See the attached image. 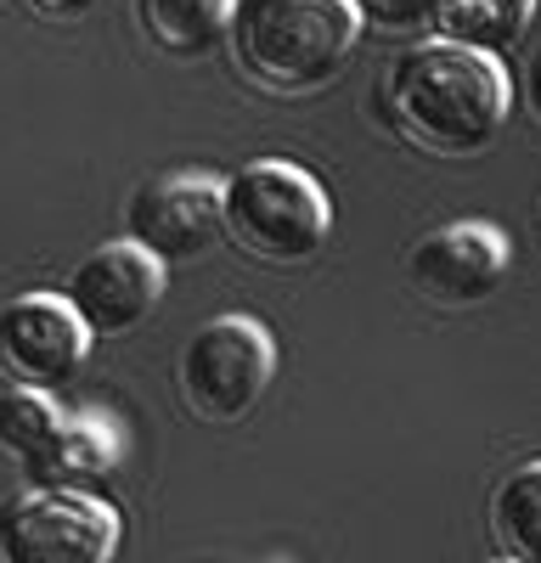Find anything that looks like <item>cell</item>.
I'll return each mask as SVG.
<instances>
[{
    "label": "cell",
    "mask_w": 541,
    "mask_h": 563,
    "mask_svg": "<svg viewBox=\"0 0 541 563\" xmlns=\"http://www.w3.org/2000/svg\"><path fill=\"white\" fill-rule=\"evenodd\" d=\"M90 355V333L63 305V294H18L0 305V378L12 389L52 395L74 384V372Z\"/></svg>",
    "instance_id": "cell-6"
},
{
    "label": "cell",
    "mask_w": 541,
    "mask_h": 563,
    "mask_svg": "<svg viewBox=\"0 0 541 563\" xmlns=\"http://www.w3.org/2000/svg\"><path fill=\"white\" fill-rule=\"evenodd\" d=\"M220 225L260 265H305L328 243L333 203L299 164L260 158L220 186Z\"/></svg>",
    "instance_id": "cell-3"
},
{
    "label": "cell",
    "mask_w": 541,
    "mask_h": 563,
    "mask_svg": "<svg viewBox=\"0 0 541 563\" xmlns=\"http://www.w3.org/2000/svg\"><path fill=\"white\" fill-rule=\"evenodd\" d=\"M530 102H536V119H541V57H536V68H530Z\"/></svg>",
    "instance_id": "cell-17"
},
{
    "label": "cell",
    "mask_w": 541,
    "mask_h": 563,
    "mask_svg": "<svg viewBox=\"0 0 541 563\" xmlns=\"http://www.w3.org/2000/svg\"><path fill=\"white\" fill-rule=\"evenodd\" d=\"M270 378H277V344L260 321L249 316H214L203 321L198 333L180 350V366H175V384H180V400L198 422H214V429H232L243 422Z\"/></svg>",
    "instance_id": "cell-4"
},
{
    "label": "cell",
    "mask_w": 541,
    "mask_h": 563,
    "mask_svg": "<svg viewBox=\"0 0 541 563\" xmlns=\"http://www.w3.org/2000/svg\"><path fill=\"white\" fill-rule=\"evenodd\" d=\"M225 238L214 175H153L130 198V243L158 265H192Z\"/></svg>",
    "instance_id": "cell-7"
},
{
    "label": "cell",
    "mask_w": 541,
    "mask_h": 563,
    "mask_svg": "<svg viewBox=\"0 0 541 563\" xmlns=\"http://www.w3.org/2000/svg\"><path fill=\"white\" fill-rule=\"evenodd\" d=\"M158 299H164V265L147 260L135 243H108L97 254H85L63 288V305L79 316L90 339H113L142 327Z\"/></svg>",
    "instance_id": "cell-9"
},
{
    "label": "cell",
    "mask_w": 541,
    "mask_h": 563,
    "mask_svg": "<svg viewBox=\"0 0 541 563\" xmlns=\"http://www.w3.org/2000/svg\"><path fill=\"white\" fill-rule=\"evenodd\" d=\"M490 541L503 563H541V456L514 467L490 496Z\"/></svg>",
    "instance_id": "cell-13"
},
{
    "label": "cell",
    "mask_w": 541,
    "mask_h": 563,
    "mask_svg": "<svg viewBox=\"0 0 541 563\" xmlns=\"http://www.w3.org/2000/svg\"><path fill=\"white\" fill-rule=\"evenodd\" d=\"M63 411L52 406V395H34V389H7L0 395V451H7L18 467L40 462L45 445L63 434Z\"/></svg>",
    "instance_id": "cell-14"
},
{
    "label": "cell",
    "mask_w": 541,
    "mask_h": 563,
    "mask_svg": "<svg viewBox=\"0 0 541 563\" xmlns=\"http://www.w3.org/2000/svg\"><path fill=\"white\" fill-rule=\"evenodd\" d=\"M389 113L406 141H418L434 158H474L485 153L514 108L508 68L496 57H474L457 45H412L389 68Z\"/></svg>",
    "instance_id": "cell-1"
},
{
    "label": "cell",
    "mask_w": 541,
    "mask_h": 563,
    "mask_svg": "<svg viewBox=\"0 0 541 563\" xmlns=\"http://www.w3.org/2000/svg\"><path fill=\"white\" fill-rule=\"evenodd\" d=\"M508 276V238L485 220H457L440 225L412 243L406 254V282L412 294L440 305V310H468L485 305Z\"/></svg>",
    "instance_id": "cell-8"
},
{
    "label": "cell",
    "mask_w": 541,
    "mask_h": 563,
    "mask_svg": "<svg viewBox=\"0 0 541 563\" xmlns=\"http://www.w3.org/2000/svg\"><path fill=\"white\" fill-rule=\"evenodd\" d=\"M361 29L378 23V29H418L429 18V0H350Z\"/></svg>",
    "instance_id": "cell-15"
},
{
    "label": "cell",
    "mask_w": 541,
    "mask_h": 563,
    "mask_svg": "<svg viewBox=\"0 0 541 563\" xmlns=\"http://www.w3.org/2000/svg\"><path fill=\"white\" fill-rule=\"evenodd\" d=\"M119 512L85 490H23L0 507V563H113Z\"/></svg>",
    "instance_id": "cell-5"
},
{
    "label": "cell",
    "mask_w": 541,
    "mask_h": 563,
    "mask_svg": "<svg viewBox=\"0 0 541 563\" xmlns=\"http://www.w3.org/2000/svg\"><path fill=\"white\" fill-rule=\"evenodd\" d=\"M34 12H45V18H79V12H90L97 0H29Z\"/></svg>",
    "instance_id": "cell-16"
},
{
    "label": "cell",
    "mask_w": 541,
    "mask_h": 563,
    "mask_svg": "<svg viewBox=\"0 0 541 563\" xmlns=\"http://www.w3.org/2000/svg\"><path fill=\"white\" fill-rule=\"evenodd\" d=\"M429 34L474 57H503L536 23V0H429Z\"/></svg>",
    "instance_id": "cell-10"
},
{
    "label": "cell",
    "mask_w": 541,
    "mask_h": 563,
    "mask_svg": "<svg viewBox=\"0 0 541 563\" xmlns=\"http://www.w3.org/2000/svg\"><path fill=\"white\" fill-rule=\"evenodd\" d=\"M238 0H135V23L164 57H209L232 34Z\"/></svg>",
    "instance_id": "cell-11"
},
{
    "label": "cell",
    "mask_w": 541,
    "mask_h": 563,
    "mask_svg": "<svg viewBox=\"0 0 541 563\" xmlns=\"http://www.w3.org/2000/svg\"><path fill=\"white\" fill-rule=\"evenodd\" d=\"M113 462H119V440H113L108 422L74 417V422H63V434L45 445V456L29 462L23 474L34 479V490H85L90 479L113 474Z\"/></svg>",
    "instance_id": "cell-12"
},
{
    "label": "cell",
    "mask_w": 541,
    "mask_h": 563,
    "mask_svg": "<svg viewBox=\"0 0 541 563\" xmlns=\"http://www.w3.org/2000/svg\"><path fill=\"white\" fill-rule=\"evenodd\" d=\"M225 40L254 85L305 97L344 74L361 45V18L350 0H238Z\"/></svg>",
    "instance_id": "cell-2"
}]
</instances>
